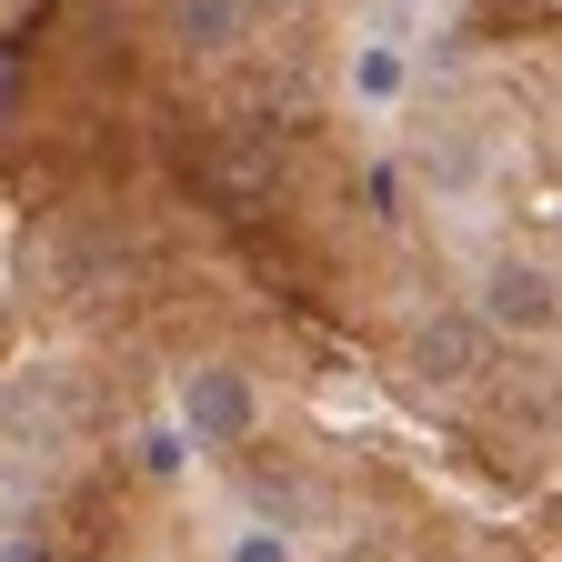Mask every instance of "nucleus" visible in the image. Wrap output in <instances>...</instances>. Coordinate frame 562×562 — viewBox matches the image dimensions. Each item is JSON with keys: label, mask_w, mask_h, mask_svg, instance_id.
<instances>
[{"label": "nucleus", "mask_w": 562, "mask_h": 562, "mask_svg": "<svg viewBox=\"0 0 562 562\" xmlns=\"http://www.w3.org/2000/svg\"><path fill=\"white\" fill-rule=\"evenodd\" d=\"M251 422H261V392H251V372H232V362H201V372H181V432L191 442H251Z\"/></svg>", "instance_id": "1"}, {"label": "nucleus", "mask_w": 562, "mask_h": 562, "mask_svg": "<svg viewBox=\"0 0 562 562\" xmlns=\"http://www.w3.org/2000/svg\"><path fill=\"white\" fill-rule=\"evenodd\" d=\"M552 312H562V302H552V261L503 251V261L482 271V312H472L482 331H522V341H542V331H552Z\"/></svg>", "instance_id": "2"}, {"label": "nucleus", "mask_w": 562, "mask_h": 562, "mask_svg": "<svg viewBox=\"0 0 562 562\" xmlns=\"http://www.w3.org/2000/svg\"><path fill=\"white\" fill-rule=\"evenodd\" d=\"M482 362H492V331H482L472 312H432V322H412V382L452 392V382H482Z\"/></svg>", "instance_id": "3"}, {"label": "nucleus", "mask_w": 562, "mask_h": 562, "mask_svg": "<svg viewBox=\"0 0 562 562\" xmlns=\"http://www.w3.org/2000/svg\"><path fill=\"white\" fill-rule=\"evenodd\" d=\"M201 191L232 201V211L271 201V191H281V140H271V131H222V140H211V161H201Z\"/></svg>", "instance_id": "4"}, {"label": "nucleus", "mask_w": 562, "mask_h": 562, "mask_svg": "<svg viewBox=\"0 0 562 562\" xmlns=\"http://www.w3.org/2000/svg\"><path fill=\"white\" fill-rule=\"evenodd\" d=\"M251 31H261L251 0H161V41L191 50V60H232Z\"/></svg>", "instance_id": "5"}, {"label": "nucleus", "mask_w": 562, "mask_h": 562, "mask_svg": "<svg viewBox=\"0 0 562 562\" xmlns=\"http://www.w3.org/2000/svg\"><path fill=\"white\" fill-rule=\"evenodd\" d=\"M351 91H362V101H392L402 91V60L392 50H351Z\"/></svg>", "instance_id": "6"}, {"label": "nucleus", "mask_w": 562, "mask_h": 562, "mask_svg": "<svg viewBox=\"0 0 562 562\" xmlns=\"http://www.w3.org/2000/svg\"><path fill=\"white\" fill-rule=\"evenodd\" d=\"M232 562H292V542H281V532H261V522H251V532H232Z\"/></svg>", "instance_id": "7"}, {"label": "nucleus", "mask_w": 562, "mask_h": 562, "mask_svg": "<svg viewBox=\"0 0 562 562\" xmlns=\"http://www.w3.org/2000/svg\"><path fill=\"white\" fill-rule=\"evenodd\" d=\"M0 562H41V552H31V542H0Z\"/></svg>", "instance_id": "8"}, {"label": "nucleus", "mask_w": 562, "mask_h": 562, "mask_svg": "<svg viewBox=\"0 0 562 562\" xmlns=\"http://www.w3.org/2000/svg\"><path fill=\"white\" fill-rule=\"evenodd\" d=\"M251 11H312V0H251Z\"/></svg>", "instance_id": "9"}]
</instances>
